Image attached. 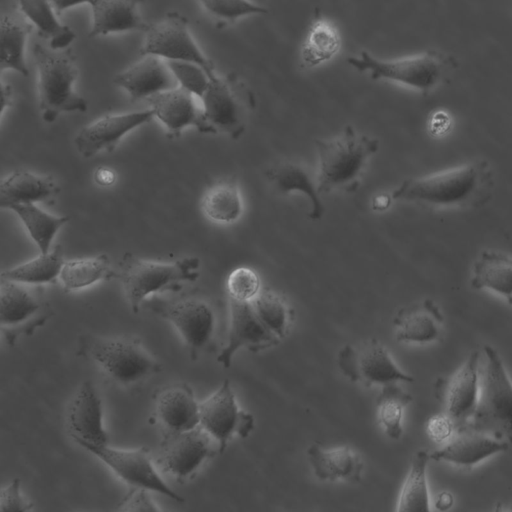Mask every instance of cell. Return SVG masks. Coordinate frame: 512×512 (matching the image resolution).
<instances>
[{
  "instance_id": "cell-1",
  "label": "cell",
  "mask_w": 512,
  "mask_h": 512,
  "mask_svg": "<svg viewBox=\"0 0 512 512\" xmlns=\"http://www.w3.org/2000/svg\"><path fill=\"white\" fill-rule=\"evenodd\" d=\"M318 154L317 188L320 194L354 190L368 164L378 152L376 138L347 125L330 138L316 141Z\"/></svg>"
},
{
  "instance_id": "cell-2",
  "label": "cell",
  "mask_w": 512,
  "mask_h": 512,
  "mask_svg": "<svg viewBox=\"0 0 512 512\" xmlns=\"http://www.w3.org/2000/svg\"><path fill=\"white\" fill-rule=\"evenodd\" d=\"M33 52L42 119L53 123L63 113L87 111L86 99L75 90L78 67L71 51L36 44Z\"/></svg>"
},
{
  "instance_id": "cell-3",
  "label": "cell",
  "mask_w": 512,
  "mask_h": 512,
  "mask_svg": "<svg viewBox=\"0 0 512 512\" xmlns=\"http://www.w3.org/2000/svg\"><path fill=\"white\" fill-rule=\"evenodd\" d=\"M347 63L372 80L390 81L421 93L435 89L456 64L453 57L436 50L396 59H380L362 51L348 58Z\"/></svg>"
},
{
  "instance_id": "cell-4",
  "label": "cell",
  "mask_w": 512,
  "mask_h": 512,
  "mask_svg": "<svg viewBox=\"0 0 512 512\" xmlns=\"http://www.w3.org/2000/svg\"><path fill=\"white\" fill-rule=\"evenodd\" d=\"M479 396L475 412L466 425L512 444V381L498 351L483 347Z\"/></svg>"
},
{
  "instance_id": "cell-5",
  "label": "cell",
  "mask_w": 512,
  "mask_h": 512,
  "mask_svg": "<svg viewBox=\"0 0 512 512\" xmlns=\"http://www.w3.org/2000/svg\"><path fill=\"white\" fill-rule=\"evenodd\" d=\"M119 278L133 312L137 313L143 301L150 295L177 291L184 283L199 277L200 260L187 256L172 262H160L139 258L125 253L119 264Z\"/></svg>"
},
{
  "instance_id": "cell-6",
  "label": "cell",
  "mask_w": 512,
  "mask_h": 512,
  "mask_svg": "<svg viewBox=\"0 0 512 512\" xmlns=\"http://www.w3.org/2000/svg\"><path fill=\"white\" fill-rule=\"evenodd\" d=\"M80 350L122 385L141 382L161 371L159 361L135 337L86 335L80 340Z\"/></svg>"
},
{
  "instance_id": "cell-7",
  "label": "cell",
  "mask_w": 512,
  "mask_h": 512,
  "mask_svg": "<svg viewBox=\"0 0 512 512\" xmlns=\"http://www.w3.org/2000/svg\"><path fill=\"white\" fill-rule=\"evenodd\" d=\"M481 183L477 165L462 164L404 180L392 192L393 200L439 207L463 204L472 198Z\"/></svg>"
},
{
  "instance_id": "cell-8",
  "label": "cell",
  "mask_w": 512,
  "mask_h": 512,
  "mask_svg": "<svg viewBox=\"0 0 512 512\" xmlns=\"http://www.w3.org/2000/svg\"><path fill=\"white\" fill-rule=\"evenodd\" d=\"M148 307L176 329L191 359L196 360L201 353L216 348L219 317L208 301L200 298L175 301L154 299Z\"/></svg>"
},
{
  "instance_id": "cell-9",
  "label": "cell",
  "mask_w": 512,
  "mask_h": 512,
  "mask_svg": "<svg viewBox=\"0 0 512 512\" xmlns=\"http://www.w3.org/2000/svg\"><path fill=\"white\" fill-rule=\"evenodd\" d=\"M203 117L212 134L238 139L245 131L246 113L254 104L250 89L235 74L215 75L200 97Z\"/></svg>"
},
{
  "instance_id": "cell-10",
  "label": "cell",
  "mask_w": 512,
  "mask_h": 512,
  "mask_svg": "<svg viewBox=\"0 0 512 512\" xmlns=\"http://www.w3.org/2000/svg\"><path fill=\"white\" fill-rule=\"evenodd\" d=\"M104 463L119 479L132 488H143L174 501L184 499L162 478L146 447L115 448L107 444H79Z\"/></svg>"
},
{
  "instance_id": "cell-11",
  "label": "cell",
  "mask_w": 512,
  "mask_h": 512,
  "mask_svg": "<svg viewBox=\"0 0 512 512\" xmlns=\"http://www.w3.org/2000/svg\"><path fill=\"white\" fill-rule=\"evenodd\" d=\"M3 280L0 283V326L9 345L32 335L50 318L52 311L38 290Z\"/></svg>"
},
{
  "instance_id": "cell-12",
  "label": "cell",
  "mask_w": 512,
  "mask_h": 512,
  "mask_svg": "<svg viewBox=\"0 0 512 512\" xmlns=\"http://www.w3.org/2000/svg\"><path fill=\"white\" fill-rule=\"evenodd\" d=\"M141 55L152 54L167 61H185L201 66L215 76L213 62L194 40L188 20L178 12L167 13L160 21L150 25L145 32Z\"/></svg>"
},
{
  "instance_id": "cell-13",
  "label": "cell",
  "mask_w": 512,
  "mask_h": 512,
  "mask_svg": "<svg viewBox=\"0 0 512 512\" xmlns=\"http://www.w3.org/2000/svg\"><path fill=\"white\" fill-rule=\"evenodd\" d=\"M337 364L348 379L365 386L414 381L413 376L402 371L385 346L376 339L345 345L338 352Z\"/></svg>"
},
{
  "instance_id": "cell-14",
  "label": "cell",
  "mask_w": 512,
  "mask_h": 512,
  "mask_svg": "<svg viewBox=\"0 0 512 512\" xmlns=\"http://www.w3.org/2000/svg\"><path fill=\"white\" fill-rule=\"evenodd\" d=\"M217 453H220L218 444L199 425L188 431H166L157 462L164 472L185 481Z\"/></svg>"
},
{
  "instance_id": "cell-15",
  "label": "cell",
  "mask_w": 512,
  "mask_h": 512,
  "mask_svg": "<svg viewBox=\"0 0 512 512\" xmlns=\"http://www.w3.org/2000/svg\"><path fill=\"white\" fill-rule=\"evenodd\" d=\"M200 426L216 441L222 453L234 436L246 438L254 428V417L241 409L229 380L200 402Z\"/></svg>"
},
{
  "instance_id": "cell-16",
  "label": "cell",
  "mask_w": 512,
  "mask_h": 512,
  "mask_svg": "<svg viewBox=\"0 0 512 512\" xmlns=\"http://www.w3.org/2000/svg\"><path fill=\"white\" fill-rule=\"evenodd\" d=\"M479 364V352L472 351L450 378L438 379L436 383V395L456 430L466 426L475 412L480 386Z\"/></svg>"
},
{
  "instance_id": "cell-17",
  "label": "cell",
  "mask_w": 512,
  "mask_h": 512,
  "mask_svg": "<svg viewBox=\"0 0 512 512\" xmlns=\"http://www.w3.org/2000/svg\"><path fill=\"white\" fill-rule=\"evenodd\" d=\"M229 318L225 345L220 350L217 361L229 368L235 353L241 348L258 352L280 342L258 318L250 302L228 299Z\"/></svg>"
},
{
  "instance_id": "cell-18",
  "label": "cell",
  "mask_w": 512,
  "mask_h": 512,
  "mask_svg": "<svg viewBox=\"0 0 512 512\" xmlns=\"http://www.w3.org/2000/svg\"><path fill=\"white\" fill-rule=\"evenodd\" d=\"M153 118L155 113L151 107L104 115L82 127L74 138V145L85 158H91L103 151H112L125 135Z\"/></svg>"
},
{
  "instance_id": "cell-19",
  "label": "cell",
  "mask_w": 512,
  "mask_h": 512,
  "mask_svg": "<svg viewBox=\"0 0 512 512\" xmlns=\"http://www.w3.org/2000/svg\"><path fill=\"white\" fill-rule=\"evenodd\" d=\"M194 96L178 85L147 99L155 118L166 128L170 139L178 138L188 127H194L201 133L212 134L203 117L202 109L195 103Z\"/></svg>"
},
{
  "instance_id": "cell-20",
  "label": "cell",
  "mask_w": 512,
  "mask_h": 512,
  "mask_svg": "<svg viewBox=\"0 0 512 512\" xmlns=\"http://www.w3.org/2000/svg\"><path fill=\"white\" fill-rule=\"evenodd\" d=\"M67 426L78 445L108 443L102 401L90 380L84 381L76 391L68 409Z\"/></svg>"
},
{
  "instance_id": "cell-21",
  "label": "cell",
  "mask_w": 512,
  "mask_h": 512,
  "mask_svg": "<svg viewBox=\"0 0 512 512\" xmlns=\"http://www.w3.org/2000/svg\"><path fill=\"white\" fill-rule=\"evenodd\" d=\"M510 444L486 433L464 426L455 430L453 435L439 449L430 453V459L470 468L481 461L508 450Z\"/></svg>"
},
{
  "instance_id": "cell-22",
  "label": "cell",
  "mask_w": 512,
  "mask_h": 512,
  "mask_svg": "<svg viewBox=\"0 0 512 512\" xmlns=\"http://www.w3.org/2000/svg\"><path fill=\"white\" fill-rule=\"evenodd\" d=\"M142 56L141 60L113 78L114 84L124 89L132 100H147L153 95L178 86L163 58L152 54Z\"/></svg>"
},
{
  "instance_id": "cell-23",
  "label": "cell",
  "mask_w": 512,
  "mask_h": 512,
  "mask_svg": "<svg viewBox=\"0 0 512 512\" xmlns=\"http://www.w3.org/2000/svg\"><path fill=\"white\" fill-rule=\"evenodd\" d=\"M33 25L20 9L17 0H3L1 9L0 71H15L28 76L29 70L25 60V48Z\"/></svg>"
},
{
  "instance_id": "cell-24",
  "label": "cell",
  "mask_w": 512,
  "mask_h": 512,
  "mask_svg": "<svg viewBox=\"0 0 512 512\" xmlns=\"http://www.w3.org/2000/svg\"><path fill=\"white\" fill-rule=\"evenodd\" d=\"M155 409L166 431H188L200 425V402L186 383L163 388L156 398Z\"/></svg>"
},
{
  "instance_id": "cell-25",
  "label": "cell",
  "mask_w": 512,
  "mask_h": 512,
  "mask_svg": "<svg viewBox=\"0 0 512 512\" xmlns=\"http://www.w3.org/2000/svg\"><path fill=\"white\" fill-rule=\"evenodd\" d=\"M443 314L431 299L402 307L393 318L399 342L428 343L441 336Z\"/></svg>"
},
{
  "instance_id": "cell-26",
  "label": "cell",
  "mask_w": 512,
  "mask_h": 512,
  "mask_svg": "<svg viewBox=\"0 0 512 512\" xmlns=\"http://www.w3.org/2000/svg\"><path fill=\"white\" fill-rule=\"evenodd\" d=\"M144 0H94L92 7V26L90 37L128 31L146 32V23L139 11Z\"/></svg>"
},
{
  "instance_id": "cell-27",
  "label": "cell",
  "mask_w": 512,
  "mask_h": 512,
  "mask_svg": "<svg viewBox=\"0 0 512 512\" xmlns=\"http://www.w3.org/2000/svg\"><path fill=\"white\" fill-rule=\"evenodd\" d=\"M307 458L314 475L320 480L359 482L362 479L363 460L351 447L326 449L319 443H313L307 449Z\"/></svg>"
},
{
  "instance_id": "cell-28",
  "label": "cell",
  "mask_w": 512,
  "mask_h": 512,
  "mask_svg": "<svg viewBox=\"0 0 512 512\" xmlns=\"http://www.w3.org/2000/svg\"><path fill=\"white\" fill-rule=\"evenodd\" d=\"M266 178L271 185L283 195L301 193L310 201V212L308 217L311 220L322 218L325 207L317 188V183L312 179L307 169L296 162L282 161L265 172Z\"/></svg>"
},
{
  "instance_id": "cell-29",
  "label": "cell",
  "mask_w": 512,
  "mask_h": 512,
  "mask_svg": "<svg viewBox=\"0 0 512 512\" xmlns=\"http://www.w3.org/2000/svg\"><path fill=\"white\" fill-rule=\"evenodd\" d=\"M60 187L47 175L17 170L5 177L0 184V206L49 201L58 195Z\"/></svg>"
},
{
  "instance_id": "cell-30",
  "label": "cell",
  "mask_w": 512,
  "mask_h": 512,
  "mask_svg": "<svg viewBox=\"0 0 512 512\" xmlns=\"http://www.w3.org/2000/svg\"><path fill=\"white\" fill-rule=\"evenodd\" d=\"M21 11L36 28L38 35L49 42V47L63 50L75 39L74 31L61 23L50 0H17Z\"/></svg>"
},
{
  "instance_id": "cell-31",
  "label": "cell",
  "mask_w": 512,
  "mask_h": 512,
  "mask_svg": "<svg viewBox=\"0 0 512 512\" xmlns=\"http://www.w3.org/2000/svg\"><path fill=\"white\" fill-rule=\"evenodd\" d=\"M471 286L499 294L512 303V263L508 255L483 252L473 265Z\"/></svg>"
},
{
  "instance_id": "cell-32",
  "label": "cell",
  "mask_w": 512,
  "mask_h": 512,
  "mask_svg": "<svg viewBox=\"0 0 512 512\" xmlns=\"http://www.w3.org/2000/svg\"><path fill=\"white\" fill-rule=\"evenodd\" d=\"M341 47L337 26L325 17H316L310 24L300 49L301 63L313 68L330 61Z\"/></svg>"
},
{
  "instance_id": "cell-33",
  "label": "cell",
  "mask_w": 512,
  "mask_h": 512,
  "mask_svg": "<svg viewBox=\"0 0 512 512\" xmlns=\"http://www.w3.org/2000/svg\"><path fill=\"white\" fill-rule=\"evenodd\" d=\"M119 277L106 253L65 260L59 280L66 291L87 288L99 281Z\"/></svg>"
},
{
  "instance_id": "cell-34",
  "label": "cell",
  "mask_w": 512,
  "mask_h": 512,
  "mask_svg": "<svg viewBox=\"0 0 512 512\" xmlns=\"http://www.w3.org/2000/svg\"><path fill=\"white\" fill-rule=\"evenodd\" d=\"M65 262L60 245L50 251L41 253L35 258L2 272L1 279L29 286L53 283L59 279Z\"/></svg>"
},
{
  "instance_id": "cell-35",
  "label": "cell",
  "mask_w": 512,
  "mask_h": 512,
  "mask_svg": "<svg viewBox=\"0 0 512 512\" xmlns=\"http://www.w3.org/2000/svg\"><path fill=\"white\" fill-rule=\"evenodd\" d=\"M201 207L205 216L212 222L232 224L242 216L244 202L235 182L220 181L204 193Z\"/></svg>"
},
{
  "instance_id": "cell-36",
  "label": "cell",
  "mask_w": 512,
  "mask_h": 512,
  "mask_svg": "<svg viewBox=\"0 0 512 512\" xmlns=\"http://www.w3.org/2000/svg\"><path fill=\"white\" fill-rule=\"evenodd\" d=\"M7 209L19 217L41 253L50 251L56 234L70 220L69 216L50 214L35 203L12 204Z\"/></svg>"
},
{
  "instance_id": "cell-37",
  "label": "cell",
  "mask_w": 512,
  "mask_h": 512,
  "mask_svg": "<svg viewBox=\"0 0 512 512\" xmlns=\"http://www.w3.org/2000/svg\"><path fill=\"white\" fill-rule=\"evenodd\" d=\"M430 453H415L409 471L401 487L396 510L398 512L429 511L430 499L427 482V466Z\"/></svg>"
},
{
  "instance_id": "cell-38",
  "label": "cell",
  "mask_w": 512,
  "mask_h": 512,
  "mask_svg": "<svg viewBox=\"0 0 512 512\" xmlns=\"http://www.w3.org/2000/svg\"><path fill=\"white\" fill-rule=\"evenodd\" d=\"M261 322L277 337H285L292 326L294 311L283 296L262 288L250 302Z\"/></svg>"
},
{
  "instance_id": "cell-39",
  "label": "cell",
  "mask_w": 512,
  "mask_h": 512,
  "mask_svg": "<svg viewBox=\"0 0 512 512\" xmlns=\"http://www.w3.org/2000/svg\"><path fill=\"white\" fill-rule=\"evenodd\" d=\"M413 397L396 382L382 385L376 399L377 417L386 434L392 439H399L403 433V414Z\"/></svg>"
},
{
  "instance_id": "cell-40",
  "label": "cell",
  "mask_w": 512,
  "mask_h": 512,
  "mask_svg": "<svg viewBox=\"0 0 512 512\" xmlns=\"http://www.w3.org/2000/svg\"><path fill=\"white\" fill-rule=\"evenodd\" d=\"M220 23H233L243 17L266 14L268 10L252 0H198Z\"/></svg>"
},
{
  "instance_id": "cell-41",
  "label": "cell",
  "mask_w": 512,
  "mask_h": 512,
  "mask_svg": "<svg viewBox=\"0 0 512 512\" xmlns=\"http://www.w3.org/2000/svg\"><path fill=\"white\" fill-rule=\"evenodd\" d=\"M258 273L246 266H240L230 272L226 281L228 299L251 302L261 291Z\"/></svg>"
},
{
  "instance_id": "cell-42",
  "label": "cell",
  "mask_w": 512,
  "mask_h": 512,
  "mask_svg": "<svg viewBox=\"0 0 512 512\" xmlns=\"http://www.w3.org/2000/svg\"><path fill=\"white\" fill-rule=\"evenodd\" d=\"M178 85L201 97L205 92L211 76L201 66L185 61H167Z\"/></svg>"
},
{
  "instance_id": "cell-43",
  "label": "cell",
  "mask_w": 512,
  "mask_h": 512,
  "mask_svg": "<svg viewBox=\"0 0 512 512\" xmlns=\"http://www.w3.org/2000/svg\"><path fill=\"white\" fill-rule=\"evenodd\" d=\"M32 509L33 503L23 494L20 479H14L1 490V511L26 512Z\"/></svg>"
},
{
  "instance_id": "cell-44",
  "label": "cell",
  "mask_w": 512,
  "mask_h": 512,
  "mask_svg": "<svg viewBox=\"0 0 512 512\" xmlns=\"http://www.w3.org/2000/svg\"><path fill=\"white\" fill-rule=\"evenodd\" d=\"M152 492L143 488H133L119 503L118 511L132 512H157L161 508L157 506L150 496Z\"/></svg>"
},
{
  "instance_id": "cell-45",
  "label": "cell",
  "mask_w": 512,
  "mask_h": 512,
  "mask_svg": "<svg viewBox=\"0 0 512 512\" xmlns=\"http://www.w3.org/2000/svg\"><path fill=\"white\" fill-rule=\"evenodd\" d=\"M455 430L453 422L445 413L431 417L427 423L429 437L438 443L446 442Z\"/></svg>"
},
{
  "instance_id": "cell-46",
  "label": "cell",
  "mask_w": 512,
  "mask_h": 512,
  "mask_svg": "<svg viewBox=\"0 0 512 512\" xmlns=\"http://www.w3.org/2000/svg\"><path fill=\"white\" fill-rule=\"evenodd\" d=\"M95 182L102 187H109L116 181L115 171L107 166H100L94 172Z\"/></svg>"
},
{
  "instance_id": "cell-47",
  "label": "cell",
  "mask_w": 512,
  "mask_h": 512,
  "mask_svg": "<svg viewBox=\"0 0 512 512\" xmlns=\"http://www.w3.org/2000/svg\"><path fill=\"white\" fill-rule=\"evenodd\" d=\"M94 0H50L55 11L61 15L66 10L81 4H91Z\"/></svg>"
},
{
  "instance_id": "cell-48",
  "label": "cell",
  "mask_w": 512,
  "mask_h": 512,
  "mask_svg": "<svg viewBox=\"0 0 512 512\" xmlns=\"http://www.w3.org/2000/svg\"><path fill=\"white\" fill-rule=\"evenodd\" d=\"M453 503L452 496L447 493L443 492L438 495L436 500V506L438 509L445 510L448 509Z\"/></svg>"
},
{
  "instance_id": "cell-49",
  "label": "cell",
  "mask_w": 512,
  "mask_h": 512,
  "mask_svg": "<svg viewBox=\"0 0 512 512\" xmlns=\"http://www.w3.org/2000/svg\"><path fill=\"white\" fill-rule=\"evenodd\" d=\"M12 102V91L9 85H5L2 83V107L1 114L4 113L6 106H10Z\"/></svg>"
},
{
  "instance_id": "cell-50",
  "label": "cell",
  "mask_w": 512,
  "mask_h": 512,
  "mask_svg": "<svg viewBox=\"0 0 512 512\" xmlns=\"http://www.w3.org/2000/svg\"><path fill=\"white\" fill-rule=\"evenodd\" d=\"M391 199H392V197H388V196H384V195L377 196L374 199V204H373L374 209L383 210V209L387 208Z\"/></svg>"
},
{
  "instance_id": "cell-51",
  "label": "cell",
  "mask_w": 512,
  "mask_h": 512,
  "mask_svg": "<svg viewBox=\"0 0 512 512\" xmlns=\"http://www.w3.org/2000/svg\"><path fill=\"white\" fill-rule=\"evenodd\" d=\"M509 261L512 263V257L508 256Z\"/></svg>"
}]
</instances>
